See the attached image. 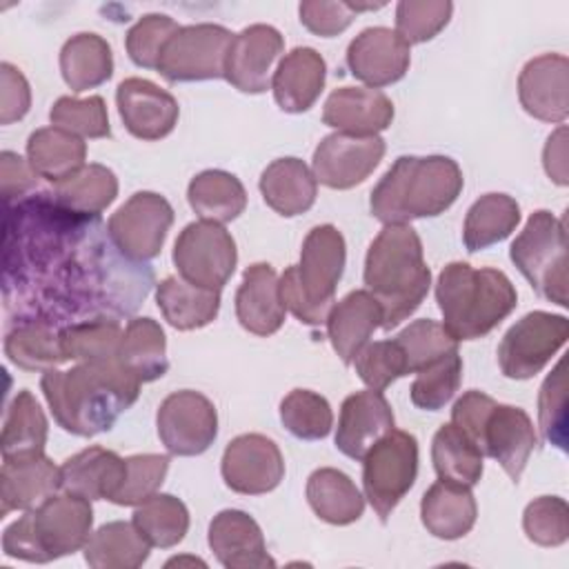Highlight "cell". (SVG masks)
Returning <instances> with one entry per match:
<instances>
[{"instance_id":"cell-1","label":"cell","mask_w":569,"mask_h":569,"mask_svg":"<svg viewBox=\"0 0 569 569\" xmlns=\"http://www.w3.org/2000/svg\"><path fill=\"white\" fill-rule=\"evenodd\" d=\"M140 380L118 360L78 362L42 373L40 387L53 420L69 433L91 438L109 431L140 396Z\"/></svg>"},{"instance_id":"cell-2","label":"cell","mask_w":569,"mask_h":569,"mask_svg":"<svg viewBox=\"0 0 569 569\" xmlns=\"http://www.w3.org/2000/svg\"><path fill=\"white\" fill-rule=\"evenodd\" d=\"M365 284L382 309V329L407 320L431 287L420 236L411 224H385L367 249Z\"/></svg>"},{"instance_id":"cell-3","label":"cell","mask_w":569,"mask_h":569,"mask_svg":"<svg viewBox=\"0 0 569 569\" xmlns=\"http://www.w3.org/2000/svg\"><path fill=\"white\" fill-rule=\"evenodd\" d=\"M465 184L456 160L447 156H400L371 191V213L382 224H407L445 213Z\"/></svg>"},{"instance_id":"cell-4","label":"cell","mask_w":569,"mask_h":569,"mask_svg":"<svg viewBox=\"0 0 569 569\" xmlns=\"http://www.w3.org/2000/svg\"><path fill=\"white\" fill-rule=\"evenodd\" d=\"M442 327L453 340H476L493 331L518 305L511 280L491 267L449 262L436 282Z\"/></svg>"},{"instance_id":"cell-5","label":"cell","mask_w":569,"mask_h":569,"mask_svg":"<svg viewBox=\"0 0 569 569\" xmlns=\"http://www.w3.org/2000/svg\"><path fill=\"white\" fill-rule=\"evenodd\" d=\"M91 527V500L69 491L56 493L4 529L2 551L27 562H51L84 549Z\"/></svg>"},{"instance_id":"cell-6","label":"cell","mask_w":569,"mask_h":569,"mask_svg":"<svg viewBox=\"0 0 569 569\" xmlns=\"http://www.w3.org/2000/svg\"><path fill=\"white\" fill-rule=\"evenodd\" d=\"M347 262V244L333 224L313 227L300 249V262L280 276V298L287 311L309 327H320L333 307L336 287Z\"/></svg>"},{"instance_id":"cell-7","label":"cell","mask_w":569,"mask_h":569,"mask_svg":"<svg viewBox=\"0 0 569 569\" xmlns=\"http://www.w3.org/2000/svg\"><path fill=\"white\" fill-rule=\"evenodd\" d=\"M451 422L476 442L482 456L500 462L513 482L520 480L538 442L533 422L525 409L500 405L491 396L471 389L456 400Z\"/></svg>"},{"instance_id":"cell-8","label":"cell","mask_w":569,"mask_h":569,"mask_svg":"<svg viewBox=\"0 0 569 569\" xmlns=\"http://www.w3.org/2000/svg\"><path fill=\"white\" fill-rule=\"evenodd\" d=\"M511 262L533 291L549 302L567 307V229L551 211H536L509 249Z\"/></svg>"},{"instance_id":"cell-9","label":"cell","mask_w":569,"mask_h":569,"mask_svg":"<svg viewBox=\"0 0 569 569\" xmlns=\"http://www.w3.org/2000/svg\"><path fill=\"white\" fill-rule=\"evenodd\" d=\"M418 476V440L402 429L387 431L362 458L365 498L382 522L413 487Z\"/></svg>"},{"instance_id":"cell-10","label":"cell","mask_w":569,"mask_h":569,"mask_svg":"<svg viewBox=\"0 0 569 569\" xmlns=\"http://www.w3.org/2000/svg\"><path fill=\"white\" fill-rule=\"evenodd\" d=\"M231 40L233 33L222 24L200 22L180 27L160 56L158 73L167 82L224 78V62Z\"/></svg>"},{"instance_id":"cell-11","label":"cell","mask_w":569,"mask_h":569,"mask_svg":"<svg viewBox=\"0 0 569 569\" xmlns=\"http://www.w3.org/2000/svg\"><path fill=\"white\" fill-rule=\"evenodd\" d=\"M569 338V320L549 311H531L507 329L498 345L500 371L511 380L533 378Z\"/></svg>"},{"instance_id":"cell-12","label":"cell","mask_w":569,"mask_h":569,"mask_svg":"<svg viewBox=\"0 0 569 569\" xmlns=\"http://www.w3.org/2000/svg\"><path fill=\"white\" fill-rule=\"evenodd\" d=\"M238 251L231 233L211 220L189 222L176 244L173 264L180 278L191 284L220 291L233 276Z\"/></svg>"},{"instance_id":"cell-13","label":"cell","mask_w":569,"mask_h":569,"mask_svg":"<svg viewBox=\"0 0 569 569\" xmlns=\"http://www.w3.org/2000/svg\"><path fill=\"white\" fill-rule=\"evenodd\" d=\"M173 224V207L153 191L133 193L107 222L113 247L131 262L153 260Z\"/></svg>"},{"instance_id":"cell-14","label":"cell","mask_w":569,"mask_h":569,"mask_svg":"<svg viewBox=\"0 0 569 569\" xmlns=\"http://www.w3.org/2000/svg\"><path fill=\"white\" fill-rule=\"evenodd\" d=\"M158 438L173 456H200L218 436L213 402L191 389L169 393L156 416Z\"/></svg>"},{"instance_id":"cell-15","label":"cell","mask_w":569,"mask_h":569,"mask_svg":"<svg viewBox=\"0 0 569 569\" xmlns=\"http://www.w3.org/2000/svg\"><path fill=\"white\" fill-rule=\"evenodd\" d=\"M385 156V140L380 136H349L329 133L313 151L311 171L316 182L329 189H351L365 182Z\"/></svg>"},{"instance_id":"cell-16","label":"cell","mask_w":569,"mask_h":569,"mask_svg":"<svg viewBox=\"0 0 569 569\" xmlns=\"http://www.w3.org/2000/svg\"><path fill=\"white\" fill-rule=\"evenodd\" d=\"M220 471L231 491L260 496L273 491L284 478V458L271 438L262 433H242L227 445Z\"/></svg>"},{"instance_id":"cell-17","label":"cell","mask_w":569,"mask_h":569,"mask_svg":"<svg viewBox=\"0 0 569 569\" xmlns=\"http://www.w3.org/2000/svg\"><path fill=\"white\" fill-rule=\"evenodd\" d=\"M411 62V49L396 29H362L347 47V67L369 89L387 87L405 78Z\"/></svg>"},{"instance_id":"cell-18","label":"cell","mask_w":569,"mask_h":569,"mask_svg":"<svg viewBox=\"0 0 569 569\" xmlns=\"http://www.w3.org/2000/svg\"><path fill=\"white\" fill-rule=\"evenodd\" d=\"M284 49L280 31L271 24H251L233 36L227 62L224 80L242 93H262L269 89L273 62Z\"/></svg>"},{"instance_id":"cell-19","label":"cell","mask_w":569,"mask_h":569,"mask_svg":"<svg viewBox=\"0 0 569 569\" xmlns=\"http://www.w3.org/2000/svg\"><path fill=\"white\" fill-rule=\"evenodd\" d=\"M116 104L127 131L140 140L169 136L180 116L176 98L144 78L122 80L116 89Z\"/></svg>"},{"instance_id":"cell-20","label":"cell","mask_w":569,"mask_h":569,"mask_svg":"<svg viewBox=\"0 0 569 569\" xmlns=\"http://www.w3.org/2000/svg\"><path fill=\"white\" fill-rule=\"evenodd\" d=\"M522 109L542 122H565L569 113V62L560 53L529 60L518 76Z\"/></svg>"},{"instance_id":"cell-21","label":"cell","mask_w":569,"mask_h":569,"mask_svg":"<svg viewBox=\"0 0 569 569\" xmlns=\"http://www.w3.org/2000/svg\"><path fill=\"white\" fill-rule=\"evenodd\" d=\"M58 489H62L60 467L44 453L7 458L0 469V516L36 509Z\"/></svg>"},{"instance_id":"cell-22","label":"cell","mask_w":569,"mask_h":569,"mask_svg":"<svg viewBox=\"0 0 569 569\" xmlns=\"http://www.w3.org/2000/svg\"><path fill=\"white\" fill-rule=\"evenodd\" d=\"M209 547L218 562L229 569L276 567L260 525L240 509H224L209 525Z\"/></svg>"},{"instance_id":"cell-23","label":"cell","mask_w":569,"mask_h":569,"mask_svg":"<svg viewBox=\"0 0 569 569\" xmlns=\"http://www.w3.org/2000/svg\"><path fill=\"white\" fill-rule=\"evenodd\" d=\"M393 429V411L382 391H356L340 407L336 447L353 460H362L376 440Z\"/></svg>"},{"instance_id":"cell-24","label":"cell","mask_w":569,"mask_h":569,"mask_svg":"<svg viewBox=\"0 0 569 569\" xmlns=\"http://www.w3.org/2000/svg\"><path fill=\"white\" fill-rule=\"evenodd\" d=\"M393 120V102L378 89L340 87L329 93L322 122L349 136H378Z\"/></svg>"},{"instance_id":"cell-25","label":"cell","mask_w":569,"mask_h":569,"mask_svg":"<svg viewBox=\"0 0 569 569\" xmlns=\"http://www.w3.org/2000/svg\"><path fill=\"white\" fill-rule=\"evenodd\" d=\"M238 322L253 336H273L287 316L280 298V280L267 262H256L244 269L236 291Z\"/></svg>"},{"instance_id":"cell-26","label":"cell","mask_w":569,"mask_h":569,"mask_svg":"<svg viewBox=\"0 0 569 569\" xmlns=\"http://www.w3.org/2000/svg\"><path fill=\"white\" fill-rule=\"evenodd\" d=\"M327 62L311 47L291 49L278 64L271 89L278 107L287 113H302L313 107L325 89Z\"/></svg>"},{"instance_id":"cell-27","label":"cell","mask_w":569,"mask_h":569,"mask_svg":"<svg viewBox=\"0 0 569 569\" xmlns=\"http://www.w3.org/2000/svg\"><path fill=\"white\" fill-rule=\"evenodd\" d=\"M325 325L333 351L345 365H351L373 331L382 327V309L367 289L349 291L331 307Z\"/></svg>"},{"instance_id":"cell-28","label":"cell","mask_w":569,"mask_h":569,"mask_svg":"<svg viewBox=\"0 0 569 569\" xmlns=\"http://www.w3.org/2000/svg\"><path fill=\"white\" fill-rule=\"evenodd\" d=\"M62 489L87 500H113L124 473L127 458L104 447H87L60 467Z\"/></svg>"},{"instance_id":"cell-29","label":"cell","mask_w":569,"mask_h":569,"mask_svg":"<svg viewBox=\"0 0 569 569\" xmlns=\"http://www.w3.org/2000/svg\"><path fill=\"white\" fill-rule=\"evenodd\" d=\"M478 507L471 487L438 480L420 500V518L425 529L440 540H458L476 525Z\"/></svg>"},{"instance_id":"cell-30","label":"cell","mask_w":569,"mask_h":569,"mask_svg":"<svg viewBox=\"0 0 569 569\" xmlns=\"http://www.w3.org/2000/svg\"><path fill=\"white\" fill-rule=\"evenodd\" d=\"M260 193L276 213L293 218L313 207L318 182L300 158H278L262 171Z\"/></svg>"},{"instance_id":"cell-31","label":"cell","mask_w":569,"mask_h":569,"mask_svg":"<svg viewBox=\"0 0 569 569\" xmlns=\"http://www.w3.org/2000/svg\"><path fill=\"white\" fill-rule=\"evenodd\" d=\"M156 300L164 320L178 331L207 327L220 311V291L191 284L180 276H167L156 289Z\"/></svg>"},{"instance_id":"cell-32","label":"cell","mask_w":569,"mask_h":569,"mask_svg":"<svg viewBox=\"0 0 569 569\" xmlns=\"http://www.w3.org/2000/svg\"><path fill=\"white\" fill-rule=\"evenodd\" d=\"M87 144L82 138L60 129L44 127L29 136L27 140V162L36 176L58 184L84 167Z\"/></svg>"},{"instance_id":"cell-33","label":"cell","mask_w":569,"mask_h":569,"mask_svg":"<svg viewBox=\"0 0 569 569\" xmlns=\"http://www.w3.org/2000/svg\"><path fill=\"white\" fill-rule=\"evenodd\" d=\"M307 502L329 525H351L365 511V496L340 469L320 467L307 480Z\"/></svg>"},{"instance_id":"cell-34","label":"cell","mask_w":569,"mask_h":569,"mask_svg":"<svg viewBox=\"0 0 569 569\" xmlns=\"http://www.w3.org/2000/svg\"><path fill=\"white\" fill-rule=\"evenodd\" d=\"M60 71L76 93L96 89L113 76V53L98 33H76L60 49Z\"/></svg>"},{"instance_id":"cell-35","label":"cell","mask_w":569,"mask_h":569,"mask_svg":"<svg viewBox=\"0 0 569 569\" xmlns=\"http://www.w3.org/2000/svg\"><path fill=\"white\" fill-rule=\"evenodd\" d=\"M118 362L140 382H153L169 369L167 338L153 318H133L122 331Z\"/></svg>"},{"instance_id":"cell-36","label":"cell","mask_w":569,"mask_h":569,"mask_svg":"<svg viewBox=\"0 0 569 569\" xmlns=\"http://www.w3.org/2000/svg\"><path fill=\"white\" fill-rule=\"evenodd\" d=\"M151 545L133 522L113 520L91 533L84 560L93 569H138L147 562Z\"/></svg>"},{"instance_id":"cell-37","label":"cell","mask_w":569,"mask_h":569,"mask_svg":"<svg viewBox=\"0 0 569 569\" xmlns=\"http://www.w3.org/2000/svg\"><path fill=\"white\" fill-rule=\"evenodd\" d=\"M187 200L202 220L224 224L244 211L247 191L233 173L222 169H207L191 178Z\"/></svg>"},{"instance_id":"cell-38","label":"cell","mask_w":569,"mask_h":569,"mask_svg":"<svg viewBox=\"0 0 569 569\" xmlns=\"http://www.w3.org/2000/svg\"><path fill=\"white\" fill-rule=\"evenodd\" d=\"M520 222V207L507 193H485L467 211L462 227V242L467 251L476 253L516 231Z\"/></svg>"},{"instance_id":"cell-39","label":"cell","mask_w":569,"mask_h":569,"mask_svg":"<svg viewBox=\"0 0 569 569\" xmlns=\"http://www.w3.org/2000/svg\"><path fill=\"white\" fill-rule=\"evenodd\" d=\"M47 431H49L47 416L40 409L33 393L29 389L18 391L7 409L4 425H2V438H0L2 460L44 453Z\"/></svg>"},{"instance_id":"cell-40","label":"cell","mask_w":569,"mask_h":569,"mask_svg":"<svg viewBox=\"0 0 569 569\" xmlns=\"http://www.w3.org/2000/svg\"><path fill=\"white\" fill-rule=\"evenodd\" d=\"M431 460L440 480L473 487L482 478V451L453 422H447L436 431Z\"/></svg>"},{"instance_id":"cell-41","label":"cell","mask_w":569,"mask_h":569,"mask_svg":"<svg viewBox=\"0 0 569 569\" xmlns=\"http://www.w3.org/2000/svg\"><path fill=\"white\" fill-rule=\"evenodd\" d=\"M56 202L71 213L96 218L118 196V178L102 164H84L78 173L56 184Z\"/></svg>"},{"instance_id":"cell-42","label":"cell","mask_w":569,"mask_h":569,"mask_svg":"<svg viewBox=\"0 0 569 569\" xmlns=\"http://www.w3.org/2000/svg\"><path fill=\"white\" fill-rule=\"evenodd\" d=\"M7 358L24 371H49L67 362L60 331H53L47 322H24L11 329L4 338Z\"/></svg>"},{"instance_id":"cell-43","label":"cell","mask_w":569,"mask_h":569,"mask_svg":"<svg viewBox=\"0 0 569 569\" xmlns=\"http://www.w3.org/2000/svg\"><path fill=\"white\" fill-rule=\"evenodd\" d=\"M131 522L151 547L169 549L189 531V511L180 498L171 493H153L136 507Z\"/></svg>"},{"instance_id":"cell-44","label":"cell","mask_w":569,"mask_h":569,"mask_svg":"<svg viewBox=\"0 0 569 569\" xmlns=\"http://www.w3.org/2000/svg\"><path fill=\"white\" fill-rule=\"evenodd\" d=\"M122 329L118 320L93 318L60 329V345L67 360L109 362L118 360Z\"/></svg>"},{"instance_id":"cell-45","label":"cell","mask_w":569,"mask_h":569,"mask_svg":"<svg viewBox=\"0 0 569 569\" xmlns=\"http://www.w3.org/2000/svg\"><path fill=\"white\" fill-rule=\"evenodd\" d=\"M396 342L405 353L407 373H420L445 356L458 351V340H453L447 329L431 318L413 320L396 336Z\"/></svg>"},{"instance_id":"cell-46","label":"cell","mask_w":569,"mask_h":569,"mask_svg":"<svg viewBox=\"0 0 569 569\" xmlns=\"http://www.w3.org/2000/svg\"><path fill=\"white\" fill-rule=\"evenodd\" d=\"M280 420L300 440H322L333 427V413L325 396L309 389H293L280 402Z\"/></svg>"},{"instance_id":"cell-47","label":"cell","mask_w":569,"mask_h":569,"mask_svg":"<svg viewBox=\"0 0 569 569\" xmlns=\"http://www.w3.org/2000/svg\"><path fill=\"white\" fill-rule=\"evenodd\" d=\"M49 120L53 127H60L78 138H109V113L107 104L100 96L89 98H71L62 96L53 102L49 111Z\"/></svg>"},{"instance_id":"cell-48","label":"cell","mask_w":569,"mask_h":569,"mask_svg":"<svg viewBox=\"0 0 569 569\" xmlns=\"http://www.w3.org/2000/svg\"><path fill=\"white\" fill-rule=\"evenodd\" d=\"M462 380V358L458 351L445 356L436 365L422 369L411 385V402L425 411L442 409Z\"/></svg>"},{"instance_id":"cell-49","label":"cell","mask_w":569,"mask_h":569,"mask_svg":"<svg viewBox=\"0 0 569 569\" xmlns=\"http://www.w3.org/2000/svg\"><path fill=\"white\" fill-rule=\"evenodd\" d=\"M451 11L449 0H402L396 7V31L409 47L427 42L449 24Z\"/></svg>"},{"instance_id":"cell-50","label":"cell","mask_w":569,"mask_h":569,"mask_svg":"<svg viewBox=\"0 0 569 569\" xmlns=\"http://www.w3.org/2000/svg\"><path fill=\"white\" fill-rule=\"evenodd\" d=\"M169 471V456L162 453H136L127 458L124 480L113 496V505L138 507L153 493H158Z\"/></svg>"},{"instance_id":"cell-51","label":"cell","mask_w":569,"mask_h":569,"mask_svg":"<svg viewBox=\"0 0 569 569\" xmlns=\"http://www.w3.org/2000/svg\"><path fill=\"white\" fill-rule=\"evenodd\" d=\"M180 29V24L164 13H147L142 16L124 38L127 53L133 64L144 69H158L160 56L171 40V36Z\"/></svg>"},{"instance_id":"cell-52","label":"cell","mask_w":569,"mask_h":569,"mask_svg":"<svg viewBox=\"0 0 569 569\" xmlns=\"http://www.w3.org/2000/svg\"><path fill=\"white\" fill-rule=\"evenodd\" d=\"M522 529L540 547H558L569 538V507L558 496H540L525 507Z\"/></svg>"},{"instance_id":"cell-53","label":"cell","mask_w":569,"mask_h":569,"mask_svg":"<svg viewBox=\"0 0 569 569\" xmlns=\"http://www.w3.org/2000/svg\"><path fill=\"white\" fill-rule=\"evenodd\" d=\"M353 367L360 380L373 391H385L393 380L407 376L405 353L396 338L367 342L353 358Z\"/></svg>"},{"instance_id":"cell-54","label":"cell","mask_w":569,"mask_h":569,"mask_svg":"<svg viewBox=\"0 0 569 569\" xmlns=\"http://www.w3.org/2000/svg\"><path fill=\"white\" fill-rule=\"evenodd\" d=\"M565 360L545 378L538 396V420L545 440L567 451V373Z\"/></svg>"},{"instance_id":"cell-55","label":"cell","mask_w":569,"mask_h":569,"mask_svg":"<svg viewBox=\"0 0 569 569\" xmlns=\"http://www.w3.org/2000/svg\"><path fill=\"white\" fill-rule=\"evenodd\" d=\"M300 22L316 36L331 38L342 33L356 18V4L353 2H300L298 7Z\"/></svg>"},{"instance_id":"cell-56","label":"cell","mask_w":569,"mask_h":569,"mask_svg":"<svg viewBox=\"0 0 569 569\" xmlns=\"http://www.w3.org/2000/svg\"><path fill=\"white\" fill-rule=\"evenodd\" d=\"M0 122L2 124H11L20 118H24V113L31 107V91H29V82L24 80V76L20 73V69H16L9 62L0 64Z\"/></svg>"},{"instance_id":"cell-57","label":"cell","mask_w":569,"mask_h":569,"mask_svg":"<svg viewBox=\"0 0 569 569\" xmlns=\"http://www.w3.org/2000/svg\"><path fill=\"white\" fill-rule=\"evenodd\" d=\"M2 193L9 200L11 196H22L27 189L33 187L36 171L29 162H24L13 151H2Z\"/></svg>"},{"instance_id":"cell-58","label":"cell","mask_w":569,"mask_h":569,"mask_svg":"<svg viewBox=\"0 0 569 569\" xmlns=\"http://www.w3.org/2000/svg\"><path fill=\"white\" fill-rule=\"evenodd\" d=\"M565 138H567V129L560 127L556 133L549 136L547 144H545V153H542V160H545V171L549 173V178L558 184H567V144H565Z\"/></svg>"}]
</instances>
